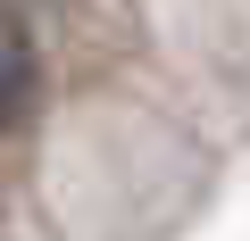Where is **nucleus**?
Returning a JSON list of instances; mask_svg holds the SVG:
<instances>
[{
  "mask_svg": "<svg viewBox=\"0 0 250 241\" xmlns=\"http://www.w3.org/2000/svg\"><path fill=\"white\" fill-rule=\"evenodd\" d=\"M25 83H34V50H25V34H17V25H0V125L17 116Z\"/></svg>",
  "mask_w": 250,
  "mask_h": 241,
  "instance_id": "f257e3e1",
  "label": "nucleus"
}]
</instances>
